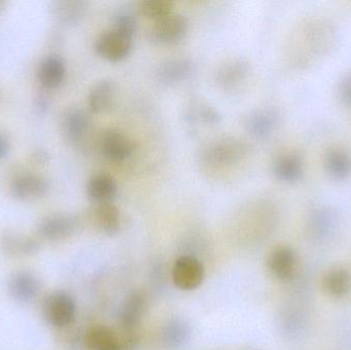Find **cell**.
<instances>
[{"instance_id": "8992f818", "label": "cell", "mask_w": 351, "mask_h": 350, "mask_svg": "<svg viewBox=\"0 0 351 350\" xmlns=\"http://www.w3.org/2000/svg\"><path fill=\"white\" fill-rule=\"evenodd\" d=\"M297 266L296 252L291 247H276L267 258L268 271L278 281L289 282L294 279Z\"/></svg>"}, {"instance_id": "d4e9b609", "label": "cell", "mask_w": 351, "mask_h": 350, "mask_svg": "<svg viewBox=\"0 0 351 350\" xmlns=\"http://www.w3.org/2000/svg\"><path fill=\"white\" fill-rule=\"evenodd\" d=\"M10 290L16 299L20 301H29L38 293V283L30 275L21 273L12 279Z\"/></svg>"}, {"instance_id": "484cf974", "label": "cell", "mask_w": 351, "mask_h": 350, "mask_svg": "<svg viewBox=\"0 0 351 350\" xmlns=\"http://www.w3.org/2000/svg\"><path fill=\"white\" fill-rule=\"evenodd\" d=\"M140 14L158 20L174 10L172 0H141L138 5Z\"/></svg>"}, {"instance_id": "8fae6325", "label": "cell", "mask_w": 351, "mask_h": 350, "mask_svg": "<svg viewBox=\"0 0 351 350\" xmlns=\"http://www.w3.org/2000/svg\"><path fill=\"white\" fill-rule=\"evenodd\" d=\"M90 125V116L80 107H69L62 114V133L68 141L73 143L84 137Z\"/></svg>"}, {"instance_id": "30bf717a", "label": "cell", "mask_w": 351, "mask_h": 350, "mask_svg": "<svg viewBox=\"0 0 351 350\" xmlns=\"http://www.w3.org/2000/svg\"><path fill=\"white\" fill-rule=\"evenodd\" d=\"M101 150L105 158L113 162L127 160L134 151L132 140L119 129H108L101 139Z\"/></svg>"}, {"instance_id": "83f0119b", "label": "cell", "mask_w": 351, "mask_h": 350, "mask_svg": "<svg viewBox=\"0 0 351 350\" xmlns=\"http://www.w3.org/2000/svg\"><path fill=\"white\" fill-rule=\"evenodd\" d=\"M339 96L344 104L351 107V73L346 74L340 82Z\"/></svg>"}, {"instance_id": "3957f363", "label": "cell", "mask_w": 351, "mask_h": 350, "mask_svg": "<svg viewBox=\"0 0 351 350\" xmlns=\"http://www.w3.org/2000/svg\"><path fill=\"white\" fill-rule=\"evenodd\" d=\"M172 279L178 289L193 291L204 282V265L197 258L190 255L179 257L173 266Z\"/></svg>"}, {"instance_id": "52a82bcc", "label": "cell", "mask_w": 351, "mask_h": 350, "mask_svg": "<svg viewBox=\"0 0 351 350\" xmlns=\"http://www.w3.org/2000/svg\"><path fill=\"white\" fill-rule=\"evenodd\" d=\"M45 316L53 326L63 328L71 324L75 316V303L68 294L56 293L47 299Z\"/></svg>"}, {"instance_id": "9c48e42d", "label": "cell", "mask_w": 351, "mask_h": 350, "mask_svg": "<svg viewBox=\"0 0 351 350\" xmlns=\"http://www.w3.org/2000/svg\"><path fill=\"white\" fill-rule=\"evenodd\" d=\"M78 220L71 214L59 213L47 216L39 225V232L47 240H59L68 238L77 229Z\"/></svg>"}, {"instance_id": "f1b7e54d", "label": "cell", "mask_w": 351, "mask_h": 350, "mask_svg": "<svg viewBox=\"0 0 351 350\" xmlns=\"http://www.w3.org/2000/svg\"><path fill=\"white\" fill-rule=\"evenodd\" d=\"M199 117L206 123H218L221 121V114L212 107L204 106L200 109Z\"/></svg>"}, {"instance_id": "ffe728a7", "label": "cell", "mask_w": 351, "mask_h": 350, "mask_svg": "<svg viewBox=\"0 0 351 350\" xmlns=\"http://www.w3.org/2000/svg\"><path fill=\"white\" fill-rule=\"evenodd\" d=\"M86 12V2L82 0H57L51 4V12L59 22L72 25L80 22Z\"/></svg>"}, {"instance_id": "603a6c76", "label": "cell", "mask_w": 351, "mask_h": 350, "mask_svg": "<svg viewBox=\"0 0 351 350\" xmlns=\"http://www.w3.org/2000/svg\"><path fill=\"white\" fill-rule=\"evenodd\" d=\"M90 350H121L117 335L105 326L93 327L86 334Z\"/></svg>"}, {"instance_id": "5b68a950", "label": "cell", "mask_w": 351, "mask_h": 350, "mask_svg": "<svg viewBox=\"0 0 351 350\" xmlns=\"http://www.w3.org/2000/svg\"><path fill=\"white\" fill-rule=\"evenodd\" d=\"M10 192L21 201H34L49 190L47 178L36 173L24 172L16 175L10 185Z\"/></svg>"}, {"instance_id": "4dcf8cb0", "label": "cell", "mask_w": 351, "mask_h": 350, "mask_svg": "<svg viewBox=\"0 0 351 350\" xmlns=\"http://www.w3.org/2000/svg\"><path fill=\"white\" fill-rule=\"evenodd\" d=\"M31 158L36 164H45L49 160V154L43 148H38L33 151Z\"/></svg>"}, {"instance_id": "7c38bea8", "label": "cell", "mask_w": 351, "mask_h": 350, "mask_svg": "<svg viewBox=\"0 0 351 350\" xmlns=\"http://www.w3.org/2000/svg\"><path fill=\"white\" fill-rule=\"evenodd\" d=\"M66 75V63L58 53L45 55L39 63L37 76L39 82L47 88L59 86Z\"/></svg>"}, {"instance_id": "1f68e13d", "label": "cell", "mask_w": 351, "mask_h": 350, "mask_svg": "<svg viewBox=\"0 0 351 350\" xmlns=\"http://www.w3.org/2000/svg\"><path fill=\"white\" fill-rule=\"evenodd\" d=\"M4 4H5V2H4L3 0H0V12L3 10Z\"/></svg>"}, {"instance_id": "cb8c5ba5", "label": "cell", "mask_w": 351, "mask_h": 350, "mask_svg": "<svg viewBox=\"0 0 351 350\" xmlns=\"http://www.w3.org/2000/svg\"><path fill=\"white\" fill-rule=\"evenodd\" d=\"M164 342L170 349L183 347L190 338V328L183 320L175 318L165 327Z\"/></svg>"}, {"instance_id": "2e32d148", "label": "cell", "mask_w": 351, "mask_h": 350, "mask_svg": "<svg viewBox=\"0 0 351 350\" xmlns=\"http://www.w3.org/2000/svg\"><path fill=\"white\" fill-rule=\"evenodd\" d=\"M324 292L330 297L341 299L350 293L351 273L346 267H334L322 279Z\"/></svg>"}, {"instance_id": "4316f807", "label": "cell", "mask_w": 351, "mask_h": 350, "mask_svg": "<svg viewBox=\"0 0 351 350\" xmlns=\"http://www.w3.org/2000/svg\"><path fill=\"white\" fill-rule=\"evenodd\" d=\"M134 36L137 29V16L130 8H119L113 14V27Z\"/></svg>"}, {"instance_id": "7402d4cb", "label": "cell", "mask_w": 351, "mask_h": 350, "mask_svg": "<svg viewBox=\"0 0 351 350\" xmlns=\"http://www.w3.org/2000/svg\"><path fill=\"white\" fill-rule=\"evenodd\" d=\"M145 310V299L139 292H133L128 296L121 308V318L123 326L134 328L139 324Z\"/></svg>"}, {"instance_id": "44dd1931", "label": "cell", "mask_w": 351, "mask_h": 350, "mask_svg": "<svg viewBox=\"0 0 351 350\" xmlns=\"http://www.w3.org/2000/svg\"><path fill=\"white\" fill-rule=\"evenodd\" d=\"M192 64L186 58H178L162 64L158 70V78L167 84H175L185 80L191 73Z\"/></svg>"}, {"instance_id": "277c9868", "label": "cell", "mask_w": 351, "mask_h": 350, "mask_svg": "<svg viewBox=\"0 0 351 350\" xmlns=\"http://www.w3.org/2000/svg\"><path fill=\"white\" fill-rule=\"evenodd\" d=\"M189 30V22L184 14L171 12L156 20L152 29L154 40L166 45L179 42Z\"/></svg>"}, {"instance_id": "ba28073f", "label": "cell", "mask_w": 351, "mask_h": 350, "mask_svg": "<svg viewBox=\"0 0 351 350\" xmlns=\"http://www.w3.org/2000/svg\"><path fill=\"white\" fill-rule=\"evenodd\" d=\"M243 125L250 135L257 139H267L278 127V115L272 109H255L245 117Z\"/></svg>"}, {"instance_id": "e0dca14e", "label": "cell", "mask_w": 351, "mask_h": 350, "mask_svg": "<svg viewBox=\"0 0 351 350\" xmlns=\"http://www.w3.org/2000/svg\"><path fill=\"white\" fill-rule=\"evenodd\" d=\"M324 166L331 178L346 180L351 175V154L344 148H330L326 153Z\"/></svg>"}, {"instance_id": "d6986e66", "label": "cell", "mask_w": 351, "mask_h": 350, "mask_svg": "<svg viewBox=\"0 0 351 350\" xmlns=\"http://www.w3.org/2000/svg\"><path fill=\"white\" fill-rule=\"evenodd\" d=\"M93 216L97 227L101 232L108 236L119 232L121 225V212L112 203H97Z\"/></svg>"}, {"instance_id": "6da1fadb", "label": "cell", "mask_w": 351, "mask_h": 350, "mask_svg": "<svg viewBox=\"0 0 351 350\" xmlns=\"http://www.w3.org/2000/svg\"><path fill=\"white\" fill-rule=\"evenodd\" d=\"M249 146L243 140L223 137L210 142L202 149V162L212 168H229L241 162L247 156Z\"/></svg>"}, {"instance_id": "4fadbf2b", "label": "cell", "mask_w": 351, "mask_h": 350, "mask_svg": "<svg viewBox=\"0 0 351 350\" xmlns=\"http://www.w3.org/2000/svg\"><path fill=\"white\" fill-rule=\"evenodd\" d=\"M249 71V63L243 58L229 60L217 71V82L224 90H232L245 82Z\"/></svg>"}, {"instance_id": "ac0fdd59", "label": "cell", "mask_w": 351, "mask_h": 350, "mask_svg": "<svg viewBox=\"0 0 351 350\" xmlns=\"http://www.w3.org/2000/svg\"><path fill=\"white\" fill-rule=\"evenodd\" d=\"M115 98V84L112 80L97 82L88 92V108L94 113H103L112 106Z\"/></svg>"}, {"instance_id": "f546056e", "label": "cell", "mask_w": 351, "mask_h": 350, "mask_svg": "<svg viewBox=\"0 0 351 350\" xmlns=\"http://www.w3.org/2000/svg\"><path fill=\"white\" fill-rule=\"evenodd\" d=\"M10 149V141L8 136L0 129V160L5 158Z\"/></svg>"}, {"instance_id": "9a60e30c", "label": "cell", "mask_w": 351, "mask_h": 350, "mask_svg": "<svg viewBox=\"0 0 351 350\" xmlns=\"http://www.w3.org/2000/svg\"><path fill=\"white\" fill-rule=\"evenodd\" d=\"M272 170L278 180L286 183H295L301 180L304 173L302 160L297 154L288 152L276 158Z\"/></svg>"}, {"instance_id": "7a4b0ae2", "label": "cell", "mask_w": 351, "mask_h": 350, "mask_svg": "<svg viewBox=\"0 0 351 350\" xmlns=\"http://www.w3.org/2000/svg\"><path fill=\"white\" fill-rule=\"evenodd\" d=\"M133 36L117 30L108 29L101 33L95 41L97 53L109 61H121L131 53Z\"/></svg>"}, {"instance_id": "5bb4252c", "label": "cell", "mask_w": 351, "mask_h": 350, "mask_svg": "<svg viewBox=\"0 0 351 350\" xmlns=\"http://www.w3.org/2000/svg\"><path fill=\"white\" fill-rule=\"evenodd\" d=\"M117 180L106 173L93 175L86 183V193L97 203H111L117 197Z\"/></svg>"}]
</instances>
